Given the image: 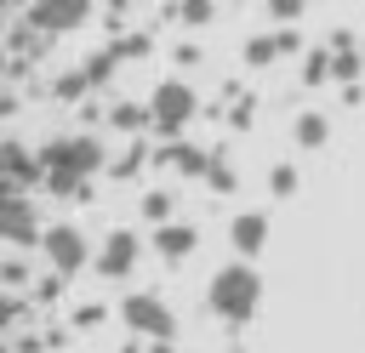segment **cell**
Wrapping results in <instances>:
<instances>
[{"label":"cell","instance_id":"obj_1","mask_svg":"<svg viewBox=\"0 0 365 353\" xmlns=\"http://www.w3.org/2000/svg\"><path fill=\"white\" fill-rule=\"evenodd\" d=\"M34 159H40V176H46L57 194H68L74 182H86V176H97V171H103V142H97L91 131H74V137L46 142Z\"/></svg>","mask_w":365,"mask_h":353},{"label":"cell","instance_id":"obj_2","mask_svg":"<svg viewBox=\"0 0 365 353\" xmlns=\"http://www.w3.org/2000/svg\"><path fill=\"white\" fill-rule=\"evenodd\" d=\"M205 307H211L222 325H245V319L262 307V273H257L251 262H228V268H217L211 285H205Z\"/></svg>","mask_w":365,"mask_h":353},{"label":"cell","instance_id":"obj_3","mask_svg":"<svg viewBox=\"0 0 365 353\" xmlns=\"http://www.w3.org/2000/svg\"><path fill=\"white\" fill-rule=\"evenodd\" d=\"M200 114V97H194V85L188 80H160L154 85V97H148V125L160 131V137H182V125Z\"/></svg>","mask_w":365,"mask_h":353},{"label":"cell","instance_id":"obj_4","mask_svg":"<svg viewBox=\"0 0 365 353\" xmlns=\"http://www.w3.org/2000/svg\"><path fill=\"white\" fill-rule=\"evenodd\" d=\"M40 251H46V268L57 279H74L80 268H91V239H86L80 222H51L40 233Z\"/></svg>","mask_w":365,"mask_h":353},{"label":"cell","instance_id":"obj_5","mask_svg":"<svg viewBox=\"0 0 365 353\" xmlns=\"http://www.w3.org/2000/svg\"><path fill=\"white\" fill-rule=\"evenodd\" d=\"M120 319H125L131 336H148V342H171V336H177V313L165 307L160 290H131V296L120 302Z\"/></svg>","mask_w":365,"mask_h":353},{"label":"cell","instance_id":"obj_6","mask_svg":"<svg viewBox=\"0 0 365 353\" xmlns=\"http://www.w3.org/2000/svg\"><path fill=\"white\" fill-rule=\"evenodd\" d=\"M137 256H143V239H137L131 228H114V233L103 239V251L91 256V268H97L103 279H125V273H137Z\"/></svg>","mask_w":365,"mask_h":353},{"label":"cell","instance_id":"obj_7","mask_svg":"<svg viewBox=\"0 0 365 353\" xmlns=\"http://www.w3.org/2000/svg\"><path fill=\"white\" fill-rule=\"evenodd\" d=\"M34 182H40V159L23 142H0V194L23 199V188H34Z\"/></svg>","mask_w":365,"mask_h":353},{"label":"cell","instance_id":"obj_8","mask_svg":"<svg viewBox=\"0 0 365 353\" xmlns=\"http://www.w3.org/2000/svg\"><path fill=\"white\" fill-rule=\"evenodd\" d=\"M0 239H11V245H23V251L40 239V216H34V205H29V199L0 194Z\"/></svg>","mask_w":365,"mask_h":353},{"label":"cell","instance_id":"obj_9","mask_svg":"<svg viewBox=\"0 0 365 353\" xmlns=\"http://www.w3.org/2000/svg\"><path fill=\"white\" fill-rule=\"evenodd\" d=\"M228 245H234L240 262L257 256V251L268 245V216H262V211H240V216H228Z\"/></svg>","mask_w":365,"mask_h":353},{"label":"cell","instance_id":"obj_10","mask_svg":"<svg viewBox=\"0 0 365 353\" xmlns=\"http://www.w3.org/2000/svg\"><path fill=\"white\" fill-rule=\"evenodd\" d=\"M86 17H91L86 6H34V11H23V23L40 28V34H68V28H80Z\"/></svg>","mask_w":365,"mask_h":353},{"label":"cell","instance_id":"obj_11","mask_svg":"<svg viewBox=\"0 0 365 353\" xmlns=\"http://www.w3.org/2000/svg\"><path fill=\"white\" fill-rule=\"evenodd\" d=\"M194 245H200V228H194V222H160V228H154V251H160L165 262L194 256Z\"/></svg>","mask_w":365,"mask_h":353},{"label":"cell","instance_id":"obj_12","mask_svg":"<svg viewBox=\"0 0 365 353\" xmlns=\"http://www.w3.org/2000/svg\"><path fill=\"white\" fill-rule=\"evenodd\" d=\"M359 68H365V57H359V46H354V34H336L331 40V74H336V85H359Z\"/></svg>","mask_w":365,"mask_h":353},{"label":"cell","instance_id":"obj_13","mask_svg":"<svg viewBox=\"0 0 365 353\" xmlns=\"http://www.w3.org/2000/svg\"><path fill=\"white\" fill-rule=\"evenodd\" d=\"M291 137H297V148H325V137H331V120L325 114H297V125H291Z\"/></svg>","mask_w":365,"mask_h":353},{"label":"cell","instance_id":"obj_14","mask_svg":"<svg viewBox=\"0 0 365 353\" xmlns=\"http://www.w3.org/2000/svg\"><path fill=\"white\" fill-rule=\"evenodd\" d=\"M160 159H165V165H177L182 176H205V165H211V154H205V148H188V142H177V148H165Z\"/></svg>","mask_w":365,"mask_h":353},{"label":"cell","instance_id":"obj_15","mask_svg":"<svg viewBox=\"0 0 365 353\" xmlns=\"http://www.w3.org/2000/svg\"><path fill=\"white\" fill-rule=\"evenodd\" d=\"M108 125H114V131H143V125H148V108H143V102H114V108H108Z\"/></svg>","mask_w":365,"mask_h":353},{"label":"cell","instance_id":"obj_16","mask_svg":"<svg viewBox=\"0 0 365 353\" xmlns=\"http://www.w3.org/2000/svg\"><path fill=\"white\" fill-rule=\"evenodd\" d=\"M240 57H245L251 68H268V63L279 57V46H274V34H257V40H245V46H240Z\"/></svg>","mask_w":365,"mask_h":353},{"label":"cell","instance_id":"obj_17","mask_svg":"<svg viewBox=\"0 0 365 353\" xmlns=\"http://www.w3.org/2000/svg\"><path fill=\"white\" fill-rule=\"evenodd\" d=\"M143 222H154V228L171 222V194H165V188H148V194H143Z\"/></svg>","mask_w":365,"mask_h":353},{"label":"cell","instance_id":"obj_18","mask_svg":"<svg viewBox=\"0 0 365 353\" xmlns=\"http://www.w3.org/2000/svg\"><path fill=\"white\" fill-rule=\"evenodd\" d=\"M205 182H211V194H234V182H240V176L228 171V159H217V154H211V165H205Z\"/></svg>","mask_w":365,"mask_h":353},{"label":"cell","instance_id":"obj_19","mask_svg":"<svg viewBox=\"0 0 365 353\" xmlns=\"http://www.w3.org/2000/svg\"><path fill=\"white\" fill-rule=\"evenodd\" d=\"M268 194H274V199H291V194H297V165H274V171H268Z\"/></svg>","mask_w":365,"mask_h":353},{"label":"cell","instance_id":"obj_20","mask_svg":"<svg viewBox=\"0 0 365 353\" xmlns=\"http://www.w3.org/2000/svg\"><path fill=\"white\" fill-rule=\"evenodd\" d=\"M325 74H331V57H325V51H314V57L302 63V80H308V85H319Z\"/></svg>","mask_w":365,"mask_h":353},{"label":"cell","instance_id":"obj_21","mask_svg":"<svg viewBox=\"0 0 365 353\" xmlns=\"http://www.w3.org/2000/svg\"><path fill=\"white\" fill-rule=\"evenodd\" d=\"M51 91H57V97H63V102H74V97H80V91H86V74H80V68H74V74H63V80H57V85H51Z\"/></svg>","mask_w":365,"mask_h":353},{"label":"cell","instance_id":"obj_22","mask_svg":"<svg viewBox=\"0 0 365 353\" xmlns=\"http://www.w3.org/2000/svg\"><path fill=\"white\" fill-rule=\"evenodd\" d=\"M74 325H80V330H97V325H103V302H86V307L74 313Z\"/></svg>","mask_w":365,"mask_h":353},{"label":"cell","instance_id":"obj_23","mask_svg":"<svg viewBox=\"0 0 365 353\" xmlns=\"http://www.w3.org/2000/svg\"><path fill=\"white\" fill-rule=\"evenodd\" d=\"M17 313H29V307H23V296H0V330H6V325H17Z\"/></svg>","mask_w":365,"mask_h":353},{"label":"cell","instance_id":"obj_24","mask_svg":"<svg viewBox=\"0 0 365 353\" xmlns=\"http://www.w3.org/2000/svg\"><path fill=\"white\" fill-rule=\"evenodd\" d=\"M0 279H6V285H17V279L29 285V268H23V262H0Z\"/></svg>","mask_w":365,"mask_h":353},{"label":"cell","instance_id":"obj_25","mask_svg":"<svg viewBox=\"0 0 365 353\" xmlns=\"http://www.w3.org/2000/svg\"><path fill=\"white\" fill-rule=\"evenodd\" d=\"M211 17H217L211 6H182V23H211Z\"/></svg>","mask_w":365,"mask_h":353},{"label":"cell","instance_id":"obj_26","mask_svg":"<svg viewBox=\"0 0 365 353\" xmlns=\"http://www.w3.org/2000/svg\"><path fill=\"white\" fill-rule=\"evenodd\" d=\"M359 57H365V34H359Z\"/></svg>","mask_w":365,"mask_h":353},{"label":"cell","instance_id":"obj_27","mask_svg":"<svg viewBox=\"0 0 365 353\" xmlns=\"http://www.w3.org/2000/svg\"><path fill=\"white\" fill-rule=\"evenodd\" d=\"M228 353H245V347H228Z\"/></svg>","mask_w":365,"mask_h":353},{"label":"cell","instance_id":"obj_28","mask_svg":"<svg viewBox=\"0 0 365 353\" xmlns=\"http://www.w3.org/2000/svg\"><path fill=\"white\" fill-rule=\"evenodd\" d=\"M0 63H6V57H0Z\"/></svg>","mask_w":365,"mask_h":353}]
</instances>
